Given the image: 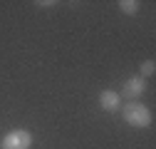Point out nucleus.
<instances>
[{
	"mask_svg": "<svg viewBox=\"0 0 156 149\" xmlns=\"http://www.w3.org/2000/svg\"><path fill=\"white\" fill-rule=\"evenodd\" d=\"M30 147H32V134L27 129H12L0 142V149H30Z\"/></svg>",
	"mask_w": 156,
	"mask_h": 149,
	"instance_id": "f03ea898",
	"label": "nucleus"
},
{
	"mask_svg": "<svg viewBox=\"0 0 156 149\" xmlns=\"http://www.w3.org/2000/svg\"><path fill=\"white\" fill-rule=\"evenodd\" d=\"M37 5H40V8H52L57 3H55V0H37Z\"/></svg>",
	"mask_w": 156,
	"mask_h": 149,
	"instance_id": "0eeeda50",
	"label": "nucleus"
},
{
	"mask_svg": "<svg viewBox=\"0 0 156 149\" xmlns=\"http://www.w3.org/2000/svg\"><path fill=\"white\" fill-rule=\"evenodd\" d=\"M119 10L124 15H136L139 13V3L136 0H119Z\"/></svg>",
	"mask_w": 156,
	"mask_h": 149,
	"instance_id": "39448f33",
	"label": "nucleus"
},
{
	"mask_svg": "<svg viewBox=\"0 0 156 149\" xmlns=\"http://www.w3.org/2000/svg\"><path fill=\"white\" fill-rule=\"evenodd\" d=\"M144 89H146V80H144V77H139V74H134V77H129V80L124 82L122 95H124L129 102H134L136 97H141V95H144Z\"/></svg>",
	"mask_w": 156,
	"mask_h": 149,
	"instance_id": "7ed1b4c3",
	"label": "nucleus"
},
{
	"mask_svg": "<svg viewBox=\"0 0 156 149\" xmlns=\"http://www.w3.org/2000/svg\"><path fill=\"white\" fill-rule=\"evenodd\" d=\"M154 72H156V62H154V60H144V62H141V67H139V77H144V80H146V77H151Z\"/></svg>",
	"mask_w": 156,
	"mask_h": 149,
	"instance_id": "423d86ee",
	"label": "nucleus"
},
{
	"mask_svg": "<svg viewBox=\"0 0 156 149\" xmlns=\"http://www.w3.org/2000/svg\"><path fill=\"white\" fill-rule=\"evenodd\" d=\"M122 117H124V122L126 124H131V127H149L151 124V109L146 107V104H139V102H129V104H124L122 107Z\"/></svg>",
	"mask_w": 156,
	"mask_h": 149,
	"instance_id": "f257e3e1",
	"label": "nucleus"
},
{
	"mask_svg": "<svg viewBox=\"0 0 156 149\" xmlns=\"http://www.w3.org/2000/svg\"><path fill=\"white\" fill-rule=\"evenodd\" d=\"M122 104V97H119V92H114V89H104L102 95H99V107L104 112H116Z\"/></svg>",
	"mask_w": 156,
	"mask_h": 149,
	"instance_id": "20e7f679",
	"label": "nucleus"
}]
</instances>
